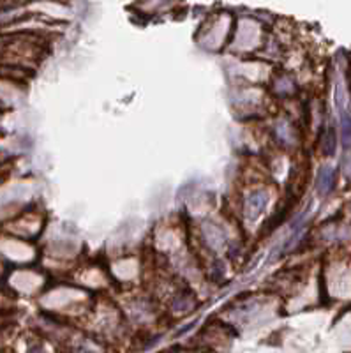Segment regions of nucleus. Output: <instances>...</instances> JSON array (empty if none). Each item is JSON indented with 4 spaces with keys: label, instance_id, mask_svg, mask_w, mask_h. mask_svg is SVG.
<instances>
[{
    "label": "nucleus",
    "instance_id": "f257e3e1",
    "mask_svg": "<svg viewBox=\"0 0 351 353\" xmlns=\"http://www.w3.org/2000/svg\"><path fill=\"white\" fill-rule=\"evenodd\" d=\"M332 184H334V171L330 168H323L320 171V177H318V189H320V193H328L332 189Z\"/></svg>",
    "mask_w": 351,
    "mask_h": 353
},
{
    "label": "nucleus",
    "instance_id": "f03ea898",
    "mask_svg": "<svg viewBox=\"0 0 351 353\" xmlns=\"http://www.w3.org/2000/svg\"><path fill=\"white\" fill-rule=\"evenodd\" d=\"M341 133H343L344 147H350L351 145V117L348 115L346 111H343V115H341Z\"/></svg>",
    "mask_w": 351,
    "mask_h": 353
},
{
    "label": "nucleus",
    "instance_id": "7ed1b4c3",
    "mask_svg": "<svg viewBox=\"0 0 351 353\" xmlns=\"http://www.w3.org/2000/svg\"><path fill=\"white\" fill-rule=\"evenodd\" d=\"M336 145H337L336 131H334V127H332V129H328V136L325 138V154L334 155V152H336Z\"/></svg>",
    "mask_w": 351,
    "mask_h": 353
}]
</instances>
